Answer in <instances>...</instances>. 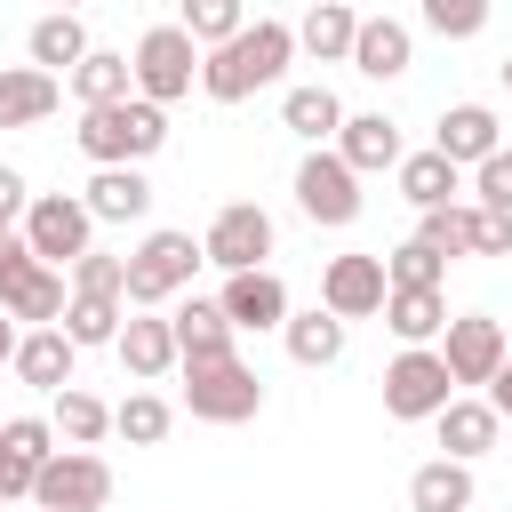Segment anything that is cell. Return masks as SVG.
Returning <instances> with one entry per match:
<instances>
[{"instance_id": "d6a6232c", "label": "cell", "mask_w": 512, "mask_h": 512, "mask_svg": "<svg viewBox=\"0 0 512 512\" xmlns=\"http://www.w3.org/2000/svg\"><path fill=\"white\" fill-rule=\"evenodd\" d=\"M120 320H128V296H80L72 288V304H64V336L72 344H112Z\"/></svg>"}, {"instance_id": "52a82bcc", "label": "cell", "mask_w": 512, "mask_h": 512, "mask_svg": "<svg viewBox=\"0 0 512 512\" xmlns=\"http://www.w3.org/2000/svg\"><path fill=\"white\" fill-rule=\"evenodd\" d=\"M24 240H32L40 264H72V256L96 248V208L72 200V192H40V200L24 208Z\"/></svg>"}, {"instance_id": "3957f363", "label": "cell", "mask_w": 512, "mask_h": 512, "mask_svg": "<svg viewBox=\"0 0 512 512\" xmlns=\"http://www.w3.org/2000/svg\"><path fill=\"white\" fill-rule=\"evenodd\" d=\"M184 408H192L200 424H248V416L264 408V376H256L248 360H232V352L184 360Z\"/></svg>"}, {"instance_id": "83f0119b", "label": "cell", "mask_w": 512, "mask_h": 512, "mask_svg": "<svg viewBox=\"0 0 512 512\" xmlns=\"http://www.w3.org/2000/svg\"><path fill=\"white\" fill-rule=\"evenodd\" d=\"M72 96H80V104H120V96H136V64L112 56V48H88V56L72 64Z\"/></svg>"}, {"instance_id": "f35d334b", "label": "cell", "mask_w": 512, "mask_h": 512, "mask_svg": "<svg viewBox=\"0 0 512 512\" xmlns=\"http://www.w3.org/2000/svg\"><path fill=\"white\" fill-rule=\"evenodd\" d=\"M424 24L440 40H480L488 32V0H424Z\"/></svg>"}, {"instance_id": "2e32d148", "label": "cell", "mask_w": 512, "mask_h": 512, "mask_svg": "<svg viewBox=\"0 0 512 512\" xmlns=\"http://www.w3.org/2000/svg\"><path fill=\"white\" fill-rule=\"evenodd\" d=\"M336 152H344L360 176H376V168H400V160H408V152H400V128H392L384 112H344Z\"/></svg>"}, {"instance_id": "5b68a950", "label": "cell", "mask_w": 512, "mask_h": 512, "mask_svg": "<svg viewBox=\"0 0 512 512\" xmlns=\"http://www.w3.org/2000/svg\"><path fill=\"white\" fill-rule=\"evenodd\" d=\"M128 64H136V96L176 104V96H192V80H200V40H192L184 24H152Z\"/></svg>"}, {"instance_id": "6da1fadb", "label": "cell", "mask_w": 512, "mask_h": 512, "mask_svg": "<svg viewBox=\"0 0 512 512\" xmlns=\"http://www.w3.org/2000/svg\"><path fill=\"white\" fill-rule=\"evenodd\" d=\"M288 56H296V24L256 16V24H240L232 40H216V48L200 56V88H208L216 104H248L256 88H272V80L288 72Z\"/></svg>"}, {"instance_id": "ffe728a7", "label": "cell", "mask_w": 512, "mask_h": 512, "mask_svg": "<svg viewBox=\"0 0 512 512\" xmlns=\"http://www.w3.org/2000/svg\"><path fill=\"white\" fill-rule=\"evenodd\" d=\"M280 336H288V360H296V368H336V360H344V320H336L328 304L288 312V320H280Z\"/></svg>"}, {"instance_id": "7a4b0ae2", "label": "cell", "mask_w": 512, "mask_h": 512, "mask_svg": "<svg viewBox=\"0 0 512 512\" xmlns=\"http://www.w3.org/2000/svg\"><path fill=\"white\" fill-rule=\"evenodd\" d=\"M80 152L96 168H144L160 144H168V104L152 96H120V104H80Z\"/></svg>"}, {"instance_id": "bcb514c9", "label": "cell", "mask_w": 512, "mask_h": 512, "mask_svg": "<svg viewBox=\"0 0 512 512\" xmlns=\"http://www.w3.org/2000/svg\"><path fill=\"white\" fill-rule=\"evenodd\" d=\"M16 344H24V336H16V312H8V304H0V368H8V360H16Z\"/></svg>"}, {"instance_id": "5bb4252c", "label": "cell", "mask_w": 512, "mask_h": 512, "mask_svg": "<svg viewBox=\"0 0 512 512\" xmlns=\"http://www.w3.org/2000/svg\"><path fill=\"white\" fill-rule=\"evenodd\" d=\"M216 304H224L232 328H280V320H288V288H280V272H264V264H256V272H224V296H216Z\"/></svg>"}, {"instance_id": "9a60e30c", "label": "cell", "mask_w": 512, "mask_h": 512, "mask_svg": "<svg viewBox=\"0 0 512 512\" xmlns=\"http://www.w3.org/2000/svg\"><path fill=\"white\" fill-rule=\"evenodd\" d=\"M432 144H440V152H448L456 168H480V160H488V152L504 144V128H496V112H488V104H448V112H440V136H432Z\"/></svg>"}, {"instance_id": "7402d4cb", "label": "cell", "mask_w": 512, "mask_h": 512, "mask_svg": "<svg viewBox=\"0 0 512 512\" xmlns=\"http://www.w3.org/2000/svg\"><path fill=\"white\" fill-rule=\"evenodd\" d=\"M432 424H440V448H448V456H464V464H472V456H488V448H496V432H504L496 400H448Z\"/></svg>"}, {"instance_id": "44dd1931", "label": "cell", "mask_w": 512, "mask_h": 512, "mask_svg": "<svg viewBox=\"0 0 512 512\" xmlns=\"http://www.w3.org/2000/svg\"><path fill=\"white\" fill-rule=\"evenodd\" d=\"M72 352H80V344H72L64 328H32V336L16 344V360H8V368H16L32 392H64V384H72Z\"/></svg>"}, {"instance_id": "1f68e13d", "label": "cell", "mask_w": 512, "mask_h": 512, "mask_svg": "<svg viewBox=\"0 0 512 512\" xmlns=\"http://www.w3.org/2000/svg\"><path fill=\"white\" fill-rule=\"evenodd\" d=\"M48 424H56V440H72V448H96V440L112 432V408H104L96 392L64 384V392H56V416H48Z\"/></svg>"}, {"instance_id": "30bf717a", "label": "cell", "mask_w": 512, "mask_h": 512, "mask_svg": "<svg viewBox=\"0 0 512 512\" xmlns=\"http://www.w3.org/2000/svg\"><path fill=\"white\" fill-rule=\"evenodd\" d=\"M208 264L216 272H256L264 256H272V216L256 208V200H232V208H216V224H208Z\"/></svg>"}, {"instance_id": "8992f818", "label": "cell", "mask_w": 512, "mask_h": 512, "mask_svg": "<svg viewBox=\"0 0 512 512\" xmlns=\"http://www.w3.org/2000/svg\"><path fill=\"white\" fill-rule=\"evenodd\" d=\"M32 504L40 512H104L112 504V464L96 448H56L32 480Z\"/></svg>"}, {"instance_id": "cb8c5ba5", "label": "cell", "mask_w": 512, "mask_h": 512, "mask_svg": "<svg viewBox=\"0 0 512 512\" xmlns=\"http://www.w3.org/2000/svg\"><path fill=\"white\" fill-rule=\"evenodd\" d=\"M352 40H360L352 0H312V16L296 24V48H304V56H320V64H344V56H352Z\"/></svg>"}, {"instance_id": "ba28073f", "label": "cell", "mask_w": 512, "mask_h": 512, "mask_svg": "<svg viewBox=\"0 0 512 512\" xmlns=\"http://www.w3.org/2000/svg\"><path fill=\"white\" fill-rule=\"evenodd\" d=\"M448 400H456V376H448V360H440V352L408 344V352L384 368V416L416 424V416H440Z\"/></svg>"}, {"instance_id": "74e56055", "label": "cell", "mask_w": 512, "mask_h": 512, "mask_svg": "<svg viewBox=\"0 0 512 512\" xmlns=\"http://www.w3.org/2000/svg\"><path fill=\"white\" fill-rule=\"evenodd\" d=\"M72 288L80 296H128V256H104V248L72 256Z\"/></svg>"}, {"instance_id": "9c48e42d", "label": "cell", "mask_w": 512, "mask_h": 512, "mask_svg": "<svg viewBox=\"0 0 512 512\" xmlns=\"http://www.w3.org/2000/svg\"><path fill=\"white\" fill-rule=\"evenodd\" d=\"M296 208L312 216V224H352L360 216V168L344 160V152H312L304 168H296Z\"/></svg>"}, {"instance_id": "7dc6e473", "label": "cell", "mask_w": 512, "mask_h": 512, "mask_svg": "<svg viewBox=\"0 0 512 512\" xmlns=\"http://www.w3.org/2000/svg\"><path fill=\"white\" fill-rule=\"evenodd\" d=\"M496 72H504V88H512V56H504V64H496Z\"/></svg>"}, {"instance_id": "e0dca14e", "label": "cell", "mask_w": 512, "mask_h": 512, "mask_svg": "<svg viewBox=\"0 0 512 512\" xmlns=\"http://www.w3.org/2000/svg\"><path fill=\"white\" fill-rule=\"evenodd\" d=\"M56 72H40V64H8L0 72V128H40L48 112H56Z\"/></svg>"}, {"instance_id": "b9f144b4", "label": "cell", "mask_w": 512, "mask_h": 512, "mask_svg": "<svg viewBox=\"0 0 512 512\" xmlns=\"http://www.w3.org/2000/svg\"><path fill=\"white\" fill-rule=\"evenodd\" d=\"M472 256H512V216H504V208H480V232H472Z\"/></svg>"}, {"instance_id": "277c9868", "label": "cell", "mask_w": 512, "mask_h": 512, "mask_svg": "<svg viewBox=\"0 0 512 512\" xmlns=\"http://www.w3.org/2000/svg\"><path fill=\"white\" fill-rule=\"evenodd\" d=\"M200 264H208V248H200L192 232H144V240H136V256H128V304H136V312H152V304L184 296Z\"/></svg>"}, {"instance_id": "484cf974", "label": "cell", "mask_w": 512, "mask_h": 512, "mask_svg": "<svg viewBox=\"0 0 512 512\" xmlns=\"http://www.w3.org/2000/svg\"><path fill=\"white\" fill-rule=\"evenodd\" d=\"M384 328H392L400 344H432V336L448 328V296H440V288H392V296H384Z\"/></svg>"}, {"instance_id": "d6986e66", "label": "cell", "mask_w": 512, "mask_h": 512, "mask_svg": "<svg viewBox=\"0 0 512 512\" xmlns=\"http://www.w3.org/2000/svg\"><path fill=\"white\" fill-rule=\"evenodd\" d=\"M168 328H176V352H184V360H216V352H232V320H224L216 296H184V304L168 312Z\"/></svg>"}, {"instance_id": "ac0fdd59", "label": "cell", "mask_w": 512, "mask_h": 512, "mask_svg": "<svg viewBox=\"0 0 512 512\" xmlns=\"http://www.w3.org/2000/svg\"><path fill=\"white\" fill-rule=\"evenodd\" d=\"M408 56H416L408 24H392V16H360V40H352V72H368V80H400V72H408Z\"/></svg>"}, {"instance_id": "7c38bea8", "label": "cell", "mask_w": 512, "mask_h": 512, "mask_svg": "<svg viewBox=\"0 0 512 512\" xmlns=\"http://www.w3.org/2000/svg\"><path fill=\"white\" fill-rule=\"evenodd\" d=\"M440 360H448V376H456V384H488L512 352H504V328H496L488 312H464V320H448V328H440Z\"/></svg>"}, {"instance_id": "ab89813d", "label": "cell", "mask_w": 512, "mask_h": 512, "mask_svg": "<svg viewBox=\"0 0 512 512\" xmlns=\"http://www.w3.org/2000/svg\"><path fill=\"white\" fill-rule=\"evenodd\" d=\"M472 200H480V208H504V216H512V152H504V144H496V152H488V160L472 168Z\"/></svg>"}, {"instance_id": "f1b7e54d", "label": "cell", "mask_w": 512, "mask_h": 512, "mask_svg": "<svg viewBox=\"0 0 512 512\" xmlns=\"http://www.w3.org/2000/svg\"><path fill=\"white\" fill-rule=\"evenodd\" d=\"M456 176H464V168H456L440 144H432V152H408V160H400V200H416V208H448V200H456Z\"/></svg>"}, {"instance_id": "e575fe53", "label": "cell", "mask_w": 512, "mask_h": 512, "mask_svg": "<svg viewBox=\"0 0 512 512\" xmlns=\"http://www.w3.org/2000/svg\"><path fill=\"white\" fill-rule=\"evenodd\" d=\"M472 232H480V200H472V208L448 200V208H424V232H416V240H432L440 256H472Z\"/></svg>"}, {"instance_id": "f6af8a7d", "label": "cell", "mask_w": 512, "mask_h": 512, "mask_svg": "<svg viewBox=\"0 0 512 512\" xmlns=\"http://www.w3.org/2000/svg\"><path fill=\"white\" fill-rule=\"evenodd\" d=\"M488 400H496V416H504V424H512V360H504V368H496V376H488Z\"/></svg>"}, {"instance_id": "f546056e", "label": "cell", "mask_w": 512, "mask_h": 512, "mask_svg": "<svg viewBox=\"0 0 512 512\" xmlns=\"http://www.w3.org/2000/svg\"><path fill=\"white\" fill-rule=\"evenodd\" d=\"M24 48H32V64H40V72H72V64L88 56V32H80V16H72V8H56V16H40V24H32V40H24Z\"/></svg>"}, {"instance_id": "d590c367", "label": "cell", "mask_w": 512, "mask_h": 512, "mask_svg": "<svg viewBox=\"0 0 512 512\" xmlns=\"http://www.w3.org/2000/svg\"><path fill=\"white\" fill-rule=\"evenodd\" d=\"M384 272H392V288H440V272H448V256H440L432 240H400V248L384 256Z\"/></svg>"}, {"instance_id": "681fc988", "label": "cell", "mask_w": 512, "mask_h": 512, "mask_svg": "<svg viewBox=\"0 0 512 512\" xmlns=\"http://www.w3.org/2000/svg\"><path fill=\"white\" fill-rule=\"evenodd\" d=\"M0 504H8V496H0Z\"/></svg>"}, {"instance_id": "8d00e7d4", "label": "cell", "mask_w": 512, "mask_h": 512, "mask_svg": "<svg viewBox=\"0 0 512 512\" xmlns=\"http://www.w3.org/2000/svg\"><path fill=\"white\" fill-rule=\"evenodd\" d=\"M176 24H184L200 48H216V40H232V32L248 24V8H240V0H184V16H176Z\"/></svg>"}, {"instance_id": "836d02e7", "label": "cell", "mask_w": 512, "mask_h": 512, "mask_svg": "<svg viewBox=\"0 0 512 512\" xmlns=\"http://www.w3.org/2000/svg\"><path fill=\"white\" fill-rule=\"evenodd\" d=\"M168 424H176V408H168L160 392H128V400L112 408V432H128L136 448H152V440H168Z\"/></svg>"}, {"instance_id": "4316f807", "label": "cell", "mask_w": 512, "mask_h": 512, "mask_svg": "<svg viewBox=\"0 0 512 512\" xmlns=\"http://www.w3.org/2000/svg\"><path fill=\"white\" fill-rule=\"evenodd\" d=\"M0 304H8L16 320H32V328H56V320H64V304H72V288H64V272H56V264H32Z\"/></svg>"}, {"instance_id": "4dcf8cb0", "label": "cell", "mask_w": 512, "mask_h": 512, "mask_svg": "<svg viewBox=\"0 0 512 512\" xmlns=\"http://www.w3.org/2000/svg\"><path fill=\"white\" fill-rule=\"evenodd\" d=\"M280 120H288L304 144H328V136L344 128V104H336V88H288V96H280Z\"/></svg>"}, {"instance_id": "c3c4849f", "label": "cell", "mask_w": 512, "mask_h": 512, "mask_svg": "<svg viewBox=\"0 0 512 512\" xmlns=\"http://www.w3.org/2000/svg\"><path fill=\"white\" fill-rule=\"evenodd\" d=\"M56 8H80V0H56Z\"/></svg>"}, {"instance_id": "7bdbcfd3", "label": "cell", "mask_w": 512, "mask_h": 512, "mask_svg": "<svg viewBox=\"0 0 512 512\" xmlns=\"http://www.w3.org/2000/svg\"><path fill=\"white\" fill-rule=\"evenodd\" d=\"M32 480H40V456L0 448V496H32Z\"/></svg>"}, {"instance_id": "60d3db41", "label": "cell", "mask_w": 512, "mask_h": 512, "mask_svg": "<svg viewBox=\"0 0 512 512\" xmlns=\"http://www.w3.org/2000/svg\"><path fill=\"white\" fill-rule=\"evenodd\" d=\"M32 264H40V256H32V240H24V232H8V224H0V296H8V288H16V280H24V272H32Z\"/></svg>"}, {"instance_id": "8fae6325", "label": "cell", "mask_w": 512, "mask_h": 512, "mask_svg": "<svg viewBox=\"0 0 512 512\" xmlns=\"http://www.w3.org/2000/svg\"><path fill=\"white\" fill-rule=\"evenodd\" d=\"M384 296H392L384 256H328V272H320V304H328L336 320H376Z\"/></svg>"}, {"instance_id": "ee69618b", "label": "cell", "mask_w": 512, "mask_h": 512, "mask_svg": "<svg viewBox=\"0 0 512 512\" xmlns=\"http://www.w3.org/2000/svg\"><path fill=\"white\" fill-rule=\"evenodd\" d=\"M24 208H32V192H24V176H16V168H0V224H16Z\"/></svg>"}, {"instance_id": "d4e9b609", "label": "cell", "mask_w": 512, "mask_h": 512, "mask_svg": "<svg viewBox=\"0 0 512 512\" xmlns=\"http://www.w3.org/2000/svg\"><path fill=\"white\" fill-rule=\"evenodd\" d=\"M80 200L96 208V224H136V216H152V184H144V168H96V184H88Z\"/></svg>"}, {"instance_id": "4fadbf2b", "label": "cell", "mask_w": 512, "mask_h": 512, "mask_svg": "<svg viewBox=\"0 0 512 512\" xmlns=\"http://www.w3.org/2000/svg\"><path fill=\"white\" fill-rule=\"evenodd\" d=\"M112 352H120V368L128 376H168V368H184V352H176V328L160 320V312H136L128 304V320H120V336H112Z\"/></svg>"}, {"instance_id": "603a6c76", "label": "cell", "mask_w": 512, "mask_h": 512, "mask_svg": "<svg viewBox=\"0 0 512 512\" xmlns=\"http://www.w3.org/2000/svg\"><path fill=\"white\" fill-rule=\"evenodd\" d=\"M408 504L416 512H472V464L464 456H432L408 472Z\"/></svg>"}]
</instances>
